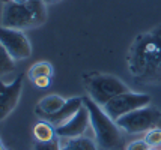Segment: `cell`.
<instances>
[{"instance_id": "8fae6325", "label": "cell", "mask_w": 161, "mask_h": 150, "mask_svg": "<svg viewBox=\"0 0 161 150\" xmlns=\"http://www.w3.org/2000/svg\"><path fill=\"white\" fill-rule=\"evenodd\" d=\"M65 104H66V101L63 99L62 96H59V95H48V96L42 98V99L36 104L35 113L39 119H42L44 116L53 114V113L59 111Z\"/></svg>"}, {"instance_id": "52a82bcc", "label": "cell", "mask_w": 161, "mask_h": 150, "mask_svg": "<svg viewBox=\"0 0 161 150\" xmlns=\"http://www.w3.org/2000/svg\"><path fill=\"white\" fill-rule=\"evenodd\" d=\"M0 44L14 60H24L32 54L30 42L21 30L0 26Z\"/></svg>"}, {"instance_id": "603a6c76", "label": "cell", "mask_w": 161, "mask_h": 150, "mask_svg": "<svg viewBox=\"0 0 161 150\" xmlns=\"http://www.w3.org/2000/svg\"><path fill=\"white\" fill-rule=\"evenodd\" d=\"M149 150H157V149H154V147H149Z\"/></svg>"}, {"instance_id": "7a4b0ae2", "label": "cell", "mask_w": 161, "mask_h": 150, "mask_svg": "<svg viewBox=\"0 0 161 150\" xmlns=\"http://www.w3.org/2000/svg\"><path fill=\"white\" fill-rule=\"evenodd\" d=\"M45 6L44 0H29L23 5L6 2L2 12V26L17 30L39 27L47 21Z\"/></svg>"}, {"instance_id": "9c48e42d", "label": "cell", "mask_w": 161, "mask_h": 150, "mask_svg": "<svg viewBox=\"0 0 161 150\" xmlns=\"http://www.w3.org/2000/svg\"><path fill=\"white\" fill-rule=\"evenodd\" d=\"M89 125H91V114H89V110L84 107L83 104V107L80 108L63 126L56 128V135L59 138H77V137H83V134L89 128Z\"/></svg>"}, {"instance_id": "7c38bea8", "label": "cell", "mask_w": 161, "mask_h": 150, "mask_svg": "<svg viewBox=\"0 0 161 150\" xmlns=\"http://www.w3.org/2000/svg\"><path fill=\"white\" fill-rule=\"evenodd\" d=\"M60 150H98L97 143H93L87 137L77 138H59Z\"/></svg>"}, {"instance_id": "5b68a950", "label": "cell", "mask_w": 161, "mask_h": 150, "mask_svg": "<svg viewBox=\"0 0 161 150\" xmlns=\"http://www.w3.org/2000/svg\"><path fill=\"white\" fill-rule=\"evenodd\" d=\"M160 122L161 111L157 107L147 105V107L134 110L131 113L122 116L120 119L116 120V123L126 134H140V132H147L151 129L157 128Z\"/></svg>"}, {"instance_id": "ac0fdd59", "label": "cell", "mask_w": 161, "mask_h": 150, "mask_svg": "<svg viewBox=\"0 0 161 150\" xmlns=\"http://www.w3.org/2000/svg\"><path fill=\"white\" fill-rule=\"evenodd\" d=\"M126 150H149V146L145 140H137L126 146Z\"/></svg>"}, {"instance_id": "7402d4cb", "label": "cell", "mask_w": 161, "mask_h": 150, "mask_svg": "<svg viewBox=\"0 0 161 150\" xmlns=\"http://www.w3.org/2000/svg\"><path fill=\"white\" fill-rule=\"evenodd\" d=\"M0 150H6L5 147H3V143H2V140H0Z\"/></svg>"}, {"instance_id": "2e32d148", "label": "cell", "mask_w": 161, "mask_h": 150, "mask_svg": "<svg viewBox=\"0 0 161 150\" xmlns=\"http://www.w3.org/2000/svg\"><path fill=\"white\" fill-rule=\"evenodd\" d=\"M145 141L147 143L149 147H158V146H161V129L154 128L151 131H147L146 135H145Z\"/></svg>"}, {"instance_id": "4fadbf2b", "label": "cell", "mask_w": 161, "mask_h": 150, "mask_svg": "<svg viewBox=\"0 0 161 150\" xmlns=\"http://www.w3.org/2000/svg\"><path fill=\"white\" fill-rule=\"evenodd\" d=\"M33 135L39 143H48V141H53L57 137L56 129L45 120H39L33 126Z\"/></svg>"}, {"instance_id": "3957f363", "label": "cell", "mask_w": 161, "mask_h": 150, "mask_svg": "<svg viewBox=\"0 0 161 150\" xmlns=\"http://www.w3.org/2000/svg\"><path fill=\"white\" fill-rule=\"evenodd\" d=\"M84 107L89 110L91 114V126L95 134L97 146L103 150H119L122 147L124 138H122V129L118 123L110 119L103 107L95 104L89 96L83 98Z\"/></svg>"}, {"instance_id": "9a60e30c", "label": "cell", "mask_w": 161, "mask_h": 150, "mask_svg": "<svg viewBox=\"0 0 161 150\" xmlns=\"http://www.w3.org/2000/svg\"><path fill=\"white\" fill-rule=\"evenodd\" d=\"M15 68L14 59L9 56V53L5 50V47L0 44V77L12 72Z\"/></svg>"}, {"instance_id": "8992f818", "label": "cell", "mask_w": 161, "mask_h": 150, "mask_svg": "<svg viewBox=\"0 0 161 150\" xmlns=\"http://www.w3.org/2000/svg\"><path fill=\"white\" fill-rule=\"evenodd\" d=\"M151 104V96L146 93H134V92H125L120 93L118 96H114L112 101H108L105 104L103 110H104L107 116L116 122L120 119L122 116L131 113L134 110L147 107Z\"/></svg>"}, {"instance_id": "30bf717a", "label": "cell", "mask_w": 161, "mask_h": 150, "mask_svg": "<svg viewBox=\"0 0 161 150\" xmlns=\"http://www.w3.org/2000/svg\"><path fill=\"white\" fill-rule=\"evenodd\" d=\"M81 107H83V98H71V99L66 101V104H65L59 111L53 113V114L44 116L41 120L48 122L54 129L60 128V126H63Z\"/></svg>"}, {"instance_id": "d6986e66", "label": "cell", "mask_w": 161, "mask_h": 150, "mask_svg": "<svg viewBox=\"0 0 161 150\" xmlns=\"http://www.w3.org/2000/svg\"><path fill=\"white\" fill-rule=\"evenodd\" d=\"M32 81L38 89H47L50 86V83H51V77H39V78H35Z\"/></svg>"}, {"instance_id": "ba28073f", "label": "cell", "mask_w": 161, "mask_h": 150, "mask_svg": "<svg viewBox=\"0 0 161 150\" xmlns=\"http://www.w3.org/2000/svg\"><path fill=\"white\" fill-rule=\"evenodd\" d=\"M23 90V77L18 75L11 84L0 81V122L5 120L18 105Z\"/></svg>"}, {"instance_id": "e0dca14e", "label": "cell", "mask_w": 161, "mask_h": 150, "mask_svg": "<svg viewBox=\"0 0 161 150\" xmlns=\"http://www.w3.org/2000/svg\"><path fill=\"white\" fill-rule=\"evenodd\" d=\"M35 150H60V141L54 138L53 141H48V143H36Z\"/></svg>"}, {"instance_id": "277c9868", "label": "cell", "mask_w": 161, "mask_h": 150, "mask_svg": "<svg viewBox=\"0 0 161 150\" xmlns=\"http://www.w3.org/2000/svg\"><path fill=\"white\" fill-rule=\"evenodd\" d=\"M84 86L91 98L99 107H104L108 101H112L114 96L120 93L128 92L125 83H122L119 78L112 75H91L84 80Z\"/></svg>"}, {"instance_id": "44dd1931", "label": "cell", "mask_w": 161, "mask_h": 150, "mask_svg": "<svg viewBox=\"0 0 161 150\" xmlns=\"http://www.w3.org/2000/svg\"><path fill=\"white\" fill-rule=\"evenodd\" d=\"M45 2V5H54V3H59L60 0H44Z\"/></svg>"}, {"instance_id": "6da1fadb", "label": "cell", "mask_w": 161, "mask_h": 150, "mask_svg": "<svg viewBox=\"0 0 161 150\" xmlns=\"http://www.w3.org/2000/svg\"><path fill=\"white\" fill-rule=\"evenodd\" d=\"M126 62L136 81L161 84V26L134 39Z\"/></svg>"}, {"instance_id": "5bb4252c", "label": "cell", "mask_w": 161, "mask_h": 150, "mask_svg": "<svg viewBox=\"0 0 161 150\" xmlns=\"http://www.w3.org/2000/svg\"><path fill=\"white\" fill-rule=\"evenodd\" d=\"M51 74H53V66L48 62H36L29 69V77L32 80L39 78V77H51Z\"/></svg>"}, {"instance_id": "ffe728a7", "label": "cell", "mask_w": 161, "mask_h": 150, "mask_svg": "<svg viewBox=\"0 0 161 150\" xmlns=\"http://www.w3.org/2000/svg\"><path fill=\"white\" fill-rule=\"evenodd\" d=\"M5 3L6 2H12V3H18V5H23V3H27L29 0H3Z\"/></svg>"}]
</instances>
